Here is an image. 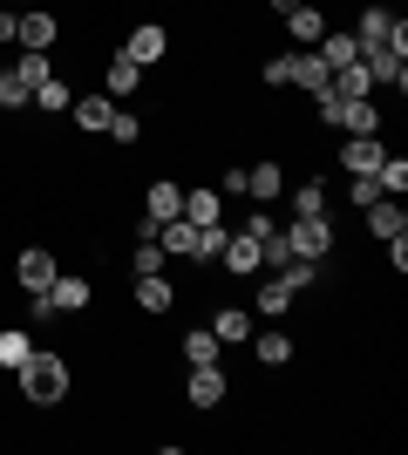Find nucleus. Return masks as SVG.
Here are the masks:
<instances>
[{
	"instance_id": "393cba45",
	"label": "nucleus",
	"mask_w": 408,
	"mask_h": 455,
	"mask_svg": "<svg viewBox=\"0 0 408 455\" xmlns=\"http://www.w3.org/2000/svg\"><path fill=\"white\" fill-rule=\"evenodd\" d=\"M292 218H327V177H307L292 190Z\"/></svg>"
},
{
	"instance_id": "b1692460",
	"label": "nucleus",
	"mask_w": 408,
	"mask_h": 455,
	"mask_svg": "<svg viewBox=\"0 0 408 455\" xmlns=\"http://www.w3.org/2000/svg\"><path fill=\"white\" fill-rule=\"evenodd\" d=\"M286 28H292V41H307V48H313V41L327 35V14H320L313 0H300V7H292V14H286Z\"/></svg>"
},
{
	"instance_id": "20e7f679",
	"label": "nucleus",
	"mask_w": 408,
	"mask_h": 455,
	"mask_svg": "<svg viewBox=\"0 0 408 455\" xmlns=\"http://www.w3.org/2000/svg\"><path fill=\"white\" fill-rule=\"evenodd\" d=\"M327 245H333L327 218H292V225H286V251H292V259H327Z\"/></svg>"
},
{
	"instance_id": "4c0bfd02",
	"label": "nucleus",
	"mask_w": 408,
	"mask_h": 455,
	"mask_svg": "<svg viewBox=\"0 0 408 455\" xmlns=\"http://www.w3.org/2000/svg\"><path fill=\"white\" fill-rule=\"evenodd\" d=\"M218 190H225V197H245V164H225V177H218Z\"/></svg>"
},
{
	"instance_id": "4be33fe9",
	"label": "nucleus",
	"mask_w": 408,
	"mask_h": 455,
	"mask_svg": "<svg viewBox=\"0 0 408 455\" xmlns=\"http://www.w3.org/2000/svg\"><path fill=\"white\" fill-rule=\"evenodd\" d=\"M212 333H218V347H238V340H252V313L245 306H225L212 320Z\"/></svg>"
},
{
	"instance_id": "dca6fc26",
	"label": "nucleus",
	"mask_w": 408,
	"mask_h": 455,
	"mask_svg": "<svg viewBox=\"0 0 408 455\" xmlns=\"http://www.w3.org/2000/svg\"><path fill=\"white\" fill-rule=\"evenodd\" d=\"M279 190H286V171H279V164H245V197H252V204H272Z\"/></svg>"
},
{
	"instance_id": "a878e982",
	"label": "nucleus",
	"mask_w": 408,
	"mask_h": 455,
	"mask_svg": "<svg viewBox=\"0 0 408 455\" xmlns=\"http://www.w3.org/2000/svg\"><path fill=\"white\" fill-rule=\"evenodd\" d=\"M48 76H55V68H48V55H35V48H20V55H14V82H20L28 95H35Z\"/></svg>"
},
{
	"instance_id": "f8f14e48",
	"label": "nucleus",
	"mask_w": 408,
	"mask_h": 455,
	"mask_svg": "<svg viewBox=\"0 0 408 455\" xmlns=\"http://www.w3.org/2000/svg\"><path fill=\"white\" fill-rule=\"evenodd\" d=\"M184 218H191V225H225V190H218V184L184 190Z\"/></svg>"
},
{
	"instance_id": "37998d69",
	"label": "nucleus",
	"mask_w": 408,
	"mask_h": 455,
	"mask_svg": "<svg viewBox=\"0 0 408 455\" xmlns=\"http://www.w3.org/2000/svg\"><path fill=\"white\" fill-rule=\"evenodd\" d=\"M0 109H7V102H0Z\"/></svg>"
},
{
	"instance_id": "39448f33",
	"label": "nucleus",
	"mask_w": 408,
	"mask_h": 455,
	"mask_svg": "<svg viewBox=\"0 0 408 455\" xmlns=\"http://www.w3.org/2000/svg\"><path fill=\"white\" fill-rule=\"evenodd\" d=\"M225 395H232V374H225L218 361L191 367V380H184V401H191V408H218Z\"/></svg>"
},
{
	"instance_id": "7c9ffc66",
	"label": "nucleus",
	"mask_w": 408,
	"mask_h": 455,
	"mask_svg": "<svg viewBox=\"0 0 408 455\" xmlns=\"http://www.w3.org/2000/svg\"><path fill=\"white\" fill-rule=\"evenodd\" d=\"M279 279H286L292 292H307V285L320 279V259H286V266H279Z\"/></svg>"
},
{
	"instance_id": "c85d7f7f",
	"label": "nucleus",
	"mask_w": 408,
	"mask_h": 455,
	"mask_svg": "<svg viewBox=\"0 0 408 455\" xmlns=\"http://www.w3.org/2000/svg\"><path fill=\"white\" fill-rule=\"evenodd\" d=\"M184 361H191V367L218 361V333H212V326H197V333H184Z\"/></svg>"
},
{
	"instance_id": "5701e85b",
	"label": "nucleus",
	"mask_w": 408,
	"mask_h": 455,
	"mask_svg": "<svg viewBox=\"0 0 408 455\" xmlns=\"http://www.w3.org/2000/svg\"><path fill=\"white\" fill-rule=\"evenodd\" d=\"M388 28H395V14H388V7H368V14H361V28H354L361 55H368V48H388Z\"/></svg>"
},
{
	"instance_id": "58836bf2",
	"label": "nucleus",
	"mask_w": 408,
	"mask_h": 455,
	"mask_svg": "<svg viewBox=\"0 0 408 455\" xmlns=\"http://www.w3.org/2000/svg\"><path fill=\"white\" fill-rule=\"evenodd\" d=\"M381 245H388V272H408V231L402 238H381Z\"/></svg>"
},
{
	"instance_id": "7ed1b4c3",
	"label": "nucleus",
	"mask_w": 408,
	"mask_h": 455,
	"mask_svg": "<svg viewBox=\"0 0 408 455\" xmlns=\"http://www.w3.org/2000/svg\"><path fill=\"white\" fill-rule=\"evenodd\" d=\"M313 102H320V123H327V130H348V136H381V109H374L368 95H361V102H340V95H313Z\"/></svg>"
},
{
	"instance_id": "ea45409f",
	"label": "nucleus",
	"mask_w": 408,
	"mask_h": 455,
	"mask_svg": "<svg viewBox=\"0 0 408 455\" xmlns=\"http://www.w3.org/2000/svg\"><path fill=\"white\" fill-rule=\"evenodd\" d=\"M14 28H20V7H0V41H14Z\"/></svg>"
},
{
	"instance_id": "f03ea898",
	"label": "nucleus",
	"mask_w": 408,
	"mask_h": 455,
	"mask_svg": "<svg viewBox=\"0 0 408 455\" xmlns=\"http://www.w3.org/2000/svg\"><path fill=\"white\" fill-rule=\"evenodd\" d=\"M89 299H96V285L82 279V272H55L48 292H28V313H35V320H55V313H82Z\"/></svg>"
},
{
	"instance_id": "f3484780",
	"label": "nucleus",
	"mask_w": 408,
	"mask_h": 455,
	"mask_svg": "<svg viewBox=\"0 0 408 455\" xmlns=\"http://www.w3.org/2000/svg\"><path fill=\"white\" fill-rule=\"evenodd\" d=\"M136 89H143V68H136L130 55H116V61H109V76H102V95H109V102H130Z\"/></svg>"
},
{
	"instance_id": "2f4dec72",
	"label": "nucleus",
	"mask_w": 408,
	"mask_h": 455,
	"mask_svg": "<svg viewBox=\"0 0 408 455\" xmlns=\"http://www.w3.org/2000/svg\"><path fill=\"white\" fill-rule=\"evenodd\" d=\"M28 102H35V109H48V116H55V109H68V82H55V76H48L35 95H28Z\"/></svg>"
},
{
	"instance_id": "0eeeda50",
	"label": "nucleus",
	"mask_w": 408,
	"mask_h": 455,
	"mask_svg": "<svg viewBox=\"0 0 408 455\" xmlns=\"http://www.w3.org/2000/svg\"><path fill=\"white\" fill-rule=\"evenodd\" d=\"M381 156H388L381 136H348V143H340V171H348V177H374V171H381Z\"/></svg>"
},
{
	"instance_id": "c9c22d12",
	"label": "nucleus",
	"mask_w": 408,
	"mask_h": 455,
	"mask_svg": "<svg viewBox=\"0 0 408 455\" xmlns=\"http://www.w3.org/2000/svg\"><path fill=\"white\" fill-rule=\"evenodd\" d=\"M259 82H266V89H286L292 82V55H272L266 68H259Z\"/></svg>"
},
{
	"instance_id": "6ab92c4d",
	"label": "nucleus",
	"mask_w": 408,
	"mask_h": 455,
	"mask_svg": "<svg viewBox=\"0 0 408 455\" xmlns=\"http://www.w3.org/2000/svg\"><path fill=\"white\" fill-rule=\"evenodd\" d=\"M68 109H76V130L102 136V130H109V116H116V102H109V95H82V102H68Z\"/></svg>"
},
{
	"instance_id": "4468645a",
	"label": "nucleus",
	"mask_w": 408,
	"mask_h": 455,
	"mask_svg": "<svg viewBox=\"0 0 408 455\" xmlns=\"http://www.w3.org/2000/svg\"><path fill=\"white\" fill-rule=\"evenodd\" d=\"M136 306H143V313H171V306H177V285L164 279V272H136Z\"/></svg>"
},
{
	"instance_id": "a211bd4d",
	"label": "nucleus",
	"mask_w": 408,
	"mask_h": 455,
	"mask_svg": "<svg viewBox=\"0 0 408 455\" xmlns=\"http://www.w3.org/2000/svg\"><path fill=\"white\" fill-rule=\"evenodd\" d=\"M327 82H333V68L320 55H292V82L286 89H307V95H327Z\"/></svg>"
},
{
	"instance_id": "c756f323",
	"label": "nucleus",
	"mask_w": 408,
	"mask_h": 455,
	"mask_svg": "<svg viewBox=\"0 0 408 455\" xmlns=\"http://www.w3.org/2000/svg\"><path fill=\"white\" fill-rule=\"evenodd\" d=\"M374 184H381V197H402V190H408V164H402V156H381Z\"/></svg>"
},
{
	"instance_id": "473e14b6",
	"label": "nucleus",
	"mask_w": 408,
	"mask_h": 455,
	"mask_svg": "<svg viewBox=\"0 0 408 455\" xmlns=\"http://www.w3.org/2000/svg\"><path fill=\"white\" fill-rule=\"evenodd\" d=\"M102 136H116L123 150H130L136 136H143V123H136V116H130V109H123V102H116V116H109V130H102Z\"/></svg>"
},
{
	"instance_id": "423d86ee",
	"label": "nucleus",
	"mask_w": 408,
	"mask_h": 455,
	"mask_svg": "<svg viewBox=\"0 0 408 455\" xmlns=\"http://www.w3.org/2000/svg\"><path fill=\"white\" fill-rule=\"evenodd\" d=\"M14 41H20V48H35V55H48V48L61 41V20L48 14V7H20V28H14Z\"/></svg>"
},
{
	"instance_id": "cd10ccee",
	"label": "nucleus",
	"mask_w": 408,
	"mask_h": 455,
	"mask_svg": "<svg viewBox=\"0 0 408 455\" xmlns=\"http://www.w3.org/2000/svg\"><path fill=\"white\" fill-rule=\"evenodd\" d=\"M259 367H286L292 361V333H259Z\"/></svg>"
},
{
	"instance_id": "79ce46f5",
	"label": "nucleus",
	"mask_w": 408,
	"mask_h": 455,
	"mask_svg": "<svg viewBox=\"0 0 408 455\" xmlns=\"http://www.w3.org/2000/svg\"><path fill=\"white\" fill-rule=\"evenodd\" d=\"M14 7H28V0H14Z\"/></svg>"
},
{
	"instance_id": "412c9836",
	"label": "nucleus",
	"mask_w": 408,
	"mask_h": 455,
	"mask_svg": "<svg viewBox=\"0 0 408 455\" xmlns=\"http://www.w3.org/2000/svg\"><path fill=\"white\" fill-rule=\"evenodd\" d=\"M340 102H361V95H374V76L361 68V61H348V68H333V82H327Z\"/></svg>"
},
{
	"instance_id": "e433bc0d",
	"label": "nucleus",
	"mask_w": 408,
	"mask_h": 455,
	"mask_svg": "<svg viewBox=\"0 0 408 455\" xmlns=\"http://www.w3.org/2000/svg\"><path fill=\"white\" fill-rule=\"evenodd\" d=\"M238 231H245V238H272L279 218H272V211H252V218H238Z\"/></svg>"
},
{
	"instance_id": "2eb2a0df",
	"label": "nucleus",
	"mask_w": 408,
	"mask_h": 455,
	"mask_svg": "<svg viewBox=\"0 0 408 455\" xmlns=\"http://www.w3.org/2000/svg\"><path fill=\"white\" fill-rule=\"evenodd\" d=\"M368 231H374V238H402V231H408L402 197H374V204H368Z\"/></svg>"
},
{
	"instance_id": "f704fd0d",
	"label": "nucleus",
	"mask_w": 408,
	"mask_h": 455,
	"mask_svg": "<svg viewBox=\"0 0 408 455\" xmlns=\"http://www.w3.org/2000/svg\"><path fill=\"white\" fill-rule=\"evenodd\" d=\"M374 197H381V184H374V177H348V204H354V211H368Z\"/></svg>"
},
{
	"instance_id": "ddd939ff",
	"label": "nucleus",
	"mask_w": 408,
	"mask_h": 455,
	"mask_svg": "<svg viewBox=\"0 0 408 455\" xmlns=\"http://www.w3.org/2000/svg\"><path fill=\"white\" fill-rule=\"evenodd\" d=\"M143 218H156V225H164V218H184V190H177L171 177H156V184L143 190Z\"/></svg>"
},
{
	"instance_id": "6e6552de",
	"label": "nucleus",
	"mask_w": 408,
	"mask_h": 455,
	"mask_svg": "<svg viewBox=\"0 0 408 455\" xmlns=\"http://www.w3.org/2000/svg\"><path fill=\"white\" fill-rule=\"evenodd\" d=\"M55 251H41V245H28V251H20V259H14V285H20V292H48V279H55Z\"/></svg>"
},
{
	"instance_id": "72a5a7b5",
	"label": "nucleus",
	"mask_w": 408,
	"mask_h": 455,
	"mask_svg": "<svg viewBox=\"0 0 408 455\" xmlns=\"http://www.w3.org/2000/svg\"><path fill=\"white\" fill-rule=\"evenodd\" d=\"M130 272H164V245H156V238H143V245L130 251Z\"/></svg>"
},
{
	"instance_id": "9d476101",
	"label": "nucleus",
	"mask_w": 408,
	"mask_h": 455,
	"mask_svg": "<svg viewBox=\"0 0 408 455\" xmlns=\"http://www.w3.org/2000/svg\"><path fill=\"white\" fill-rule=\"evenodd\" d=\"M218 266L232 272V279H252V272H266V266H259V238H245V231H225V251H218Z\"/></svg>"
},
{
	"instance_id": "1a4fd4ad",
	"label": "nucleus",
	"mask_w": 408,
	"mask_h": 455,
	"mask_svg": "<svg viewBox=\"0 0 408 455\" xmlns=\"http://www.w3.org/2000/svg\"><path fill=\"white\" fill-rule=\"evenodd\" d=\"M123 55H130L136 68H156V61L171 55V35H164V28H156V20H143V28H136V35L123 41Z\"/></svg>"
},
{
	"instance_id": "aec40b11",
	"label": "nucleus",
	"mask_w": 408,
	"mask_h": 455,
	"mask_svg": "<svg viewBox=\"0 0 408 455\" xmlns=\"http://www.w3.org/2000/svg\"><path fill=\"white\" fill-rule=\"evenodd\" d=\"M292 299H300V292H292L286 279H266V285H259V299H252V320H279Z\"/></svg>"
},
{
	"instance_id": "a19ab883",
	"label": "nucleus",
	"mask_w": 408,
	"mask_h": 455,
	"mask_svg": "<svg viewBox=\"0 0 408 455\" xmlns=\"http://www.w3.org/2000/svg\"><path fill=\"white\" fill-rule=\"evenodd\" d=\"M292 7H300V0H272V14H292Z\"/></svg>"
},
{
	"instance_id": "f257e3e1",
	"label": "nucleus",
	"mask_w": 408,
	"mask_h": 455,
	"mask_svg": "<svg viewBox=\"0 0 408 455\" xmlns=\"http://www.w3.org/2000/svg\"><path fill=\"white\" fill-rule=\"evenodd\" d=\"M20 395L35 401V408H55V401H68V361L61 354H28V361L14 367Z\"/></svg>"
},
{
	"instance_id": "bb28decb",
	"label": "nucleus",
	"mask_w": 408,
	"mask_h": 455,
	"mask_svg": "<svg viewBox=\"0 0 408 455\" xmlns=\"http://www.w3.org/2000/svg\"><path fill=\"white\" fill-rule=\"evenodd\" d=\"M28 354H35V340H28V326H0V367L14 374V367L28 361Z\"/></svg>"
},
{
	"instance_id": "9b49d317",
	"label": "nucleus",
	"mask_w": 408,
	"mask_h": 455,
	"mask_svg": "<svg viewBox=\"0 0 408 455\" xmlns=\"http://www.w3.org/2000/svg\"><path fill=\"white\" fill-rule=\"evenodd\" d=\"M361 68L374 76V89H402V82H408V61L395 55V48H368V55H361Z\"/></svg>"
}]
</instances>
